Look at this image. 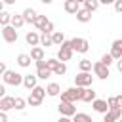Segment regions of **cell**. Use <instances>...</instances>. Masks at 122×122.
<instances>
[{
    "instance_id": "obj_40",
    "label": "cell",
    "mask_w": 122,
    "mask_h": 122,
    "mask_svg": "<svg viewBox=\"0 0 122 122\" xmlns=\"http://www.w3.org/2000/svg\"><path fill=\"white\" fill-rule=\"evenodd\" d=\"M15 2H17V0H2V4H4V6H13Z\"/></svg>"
},
{
    "instance_id": "obj_35",
    "label": "cell",
    "mask_w": 122,
    "mask_h": 122,
    "mask_svg": "<svg viewBox=\"0 0 122 122\" xmlns=\"http://www.w3.org/2000/svg\"><path fill=\"white\" fill-rule=\"evenodd\" d=\"M53 30H55V27H53V23H51V21H48V25L44 27V30H42V32H50V34H51Z\"/></svg>"
},
{
    "instance_id": "obj_21",
    "label": "cell",
    "mask_w": 122,
    "mask_h": 122,
    "mask_svg": "<svg viewBox=\"0 0 122 122\" xmlns=\"http://www.w3.org/2000/svg\"><path fill=\"white\" fill-rule=\"evenodd\" d=\"M48 21H50V19H48L46 15H36V19H34V23H32V25H34L38 30H44V27L48 25Z\"/></svg>"
},
{
    "instance_id": "obj_43",
    "label": "cell",
    "mask_w": 122,
    "mask_h": 122,
    "mask_svg": "<svg viewBox=\"0 0 122 122\" xmlns=\"http://www.w3.org/2000/svg\"><path fill=\"white\" fill-rule=\"evenodd\" d=\"M116 105H118V107H122V93H120V95H116Z\"/></svg>"
},
{
    "instance_id": "obj_4",
    "label": "cell",
    "mask_w": 122,
    "mask_h": 122,
    "mask_svg": "<svg viewBox=\"0 0 122 122\" xmlns=\"http://www.w3.org/2000/svg\"><path fill=\"white\" fill-rule=\"evenodd\" d=\"M95 76V74H93ZM93 76H92V71H80L76 76H74V84L76 86H92L93 84Z\"/></svg>"
},
{
    "instance_id": "obj_42",
    "label": "cell",
    "mask_w": 122,
    "mask_h": 122,
    "mask_svg": "<svg viewBox=\"0 0 122 122\" xmlns=\"http://www.w3.org/2000/svg\"><path fill=\"white\" fill-rule=\"evenodd\" d=\"M8 69H6V63H0V74H4Z\"/></svg>"
},
{
    "instance_id": "obj_36",
    "label": "cell",
    "mask_w": 122,
    "mask_h": 122,
    "mask_svg": "<svg viewBox=\"0 0 122 122\" xmlns=\"http://www.w3.org/2000/svg\"><path fill=\"white\" fill-rule=\"evenodd\" d=\"M112 6H114V10H116L118 13H122V0H116V2L112 4Z\"/></svg>"
},
{
    "instance_id": "obj_32",
    "label": "cell",
    "mask_w": 122,
    "mask_h": 122,
    "mask_svg": "<svg viewBox=\"0 0 122 122\" xmlns=\"http://www.w3.org/2000/svg\"><path fill=\"white\" fill-rule=\"evenodd\" d=\"M101 61H103V63H105L107 67H111L112 63H116V59H114V57L111 55V51H109V53H103V55H101Z\"/></svg>"
},
{
    "instance_id": "obj_41",
    "label": "cell",
    "mask_w": 122,
    "mask_h": 122,
    "mask_svg": "<svg viewBox=\"0 0 122 122\" xmlns=\"http://www.w3.org/2000/svg\"><path fill=\"white\" fill-rule=\"evenodd\" d=\"M99 2H101V4H103V6H109V4H114V2H116V0H99Z\"/></svg>"
},
{
    "instance_id": "obj_9",
    "label": "cell",
    "mask_w": 122,
    "mask_h": 122,
    "mask_svg": "<svg viewBox=\"0 0 122 122\" xmlns=\"http://www.w3.org/2000/svg\"><path fill=\"white\" fill-rule=\"evenodd\" d=\"M92 13H93V11H90L88 8L82 6V8L76 11V21H80V23H90V21H92Z\"/></svg>"
},
{
    "instance_id": "obj_2",
    "label": "cell",
    "mask_w": 122,
    "mask_h": 122,
    "mask_svg": "<svg viewBox=\"0 0 122 122\" xmlns=\"http://www.w3.org/2000/svg\"><path fill=\"white\" fill-rule=\"evenodd\" d=\"M23 78H25V74H19V72H15V71H6V72L2 74V80H4V84H8V86H21V84H23Z\"/></svg>"
},
{
    "instance_id": "obj_24",
    "label": "cell",
    "mask_w": 122,
    "mask_h": 122,
    "mask_svg": "<svg viewBox=\"0 0 122 122\" xmlns=\"http://www.w3.org/2000/svg\"><path fill=\"white\" fill-rule=\"evenodd\" d=\"M51 38H53V46H61L65 42V34L61 30H53L51 32Z\"/></svg>"
},
{
    "instance_id": "obj_12",
    "label": "cell",
    "mask_w": 122,
    "mask_h": 122,
    "mask_svg": "<svg viewBox=\"0 0 122 122\" xmlns=\"http://www.w3.org/2000/svg\"><path fill=\"white\" fill-rule=\"evenodd\" d=\"M111 55L114 59H120L122 57V38L112 40V44H111Z\"/></svg>"
},
{
    "instance_id": "obj_29",
    "label": "cell",
    "mask_w": 122,
    "mask_h": 122,
    "mask_svg": "<svg viewBox=\"0 0 122 122\" xmlns=\"http://www.w3.org/2000/svg\"><path fill=\"white\" fill-rule=\"evenodd\" d=\"M42 101H44V99H40V97H36V95H32V93L27 97L29 107H40V105H42Z\"/></svg>"
},
{
    "instance_id": "obj_19",
    "label": "cell",
    "mask_w": 122,
    "mask_h": 122,
    "mask_svg": "<svg viewBox=\"0 0 122 122\" xmlns=\"http://www.w3.org/2000/svg\"><path fill=\"white\" fill-rule=\"evenodd\" d=\"M30 57H32L34 61H40V59H44V57H46V53H44V48H42V46H32V50H30Z\"/></svg>"
},
{
    "instance_id": "obj_31",
    "label": "cell",
    "mask_w": 122,
    "mask_h": 122,
    "mask_svg": "<svg viewBox=\"0 0 122 122\" xmlns=\"http://www.w3.org/2000/svg\"><path fill=\"white\" fill-rule=\"evenodd\" d=\"M72 118H74V122H92V116L86 112H76Z\"/></svg>"
},
{
    "instance_id": "obj_25",
    "label": "cell",
    "mask_w": 122,
    "mask_h": 122,
    "mask_svg": "<svg viewBox=\"0 0 122 122\" xmlns=\"http://www.w3.org/2000/svg\"><path fill=\"white\" fill-rule=\"evenodd\" d=\"M78 69H80V71H93V63H92L90 59L84 57V59L78 61Z\"/></svg>"
},
{
    "instance_id": "obj_20",
    "label": "cell",
    "mask_w": 122,
    "mask_h": 122,
    "mask_svg": "<svg viewBox=\"0 0 122 122\" xmlns=\"http://www.w3.org/2000/svg\"><path fill=\"white\" fill-rule=\"evenodd\" d=\"M25 23H27V21H25L23 13H13V15H11V25H13L15 29H21Z\"/></svg>"
},
{
    "instance_id": "obj_22",
    "label": "cell",
    "mask_w": 122,
    "mask_h": 122,
    "mask_svg": "<svg viewBox=\"0 0 122 122\" xmlns=\"http://www.w3.org/2000/svg\"><path fill=\"white\" fill-rule=\"evenodd\" d=\"M40 46H46V48H51L53 46V38L50 32H42L40 34Z\"/></svg>"
},
{
    "instance_id": "obj_7",
    "label": "cell",
    "mask_w": 122,
    "mask_h": 122,
    "mask_svg": "<svg viewBox=\"0 0 122 122\" xmlns=\"http://www.w3.org/2000/svg\"><path fill=\"white\" fill-rule=\"evenodd\" d=\"M93 74L99 78V80H107L109 76H111V72H109V67L99 59V61H95L93 63Z\"/></svg>"
},
{
    "instance_id": "obj_44",
    "label": "cell",
    "mask_w": 122,
    "mask_h": 122,
    "mask_svg": "<svg viewBox=\"0 0 122 122\" xmlns=\"http://www.w3.org/2000/svg\"><path fill=\"white\" fill-rule=\"evenodd\" d=\"M4 95H6V88H4V86H0V97H4Z\"/></svg>"
},
{
    "instance_id": "obj_8",
    "label": "cell",
    "mask_w": 122,
    "mask_h": 122,
    "mask_svg": "<svg viewBox=\"0 0 122 122\" xmlns=\"http://www.w3.org/2000/svg\"><path fill=\"white\" fill-rule=\"evenodd\" d=\"M92 107H93V111H95V112H101V114H105V112L111 109V107H109V103H107V99H97V97L92 101Z\"/></svg>"
},
{
    "instance_id": "obj_34",
    "label": "cell",
    "mask_w": 122,
    "mask_h": 122,
    "mask_svg": "<svg viewBox=\"0 0 122 122\" xmlns=\"http://www.w3.org/2000/svg\"><path fill=\"white\" fill-rule=\"evenodd\" d=\"M46 65H48V69L55 71V67L59 65V59H57V57H50V59H46Z\"/></svg>"
},
{
    "instance_id": "obj_18",
    "label": "cell",
    "mask_w": 122,
    "mask_h": 122,
    "mask_svg": "<svg viewBox=\"0 0 122 122\" xmlns=\"http://www.w3.org/2000/svg\"><path fill=\"white\" fill-rule=\"evenodd\" d=\"M36 15H38V13H36V10H34V8H25V10H23V17H25V21H27V23H30V25L34 23Z\"/></svg>"
},
{
    "instance_id": "obj_30",
    "label": "cell",
    "mask_w": 122,
    "mask_h": 122,
    "mask_svg": "<svg viewBox=\"0 0 122 122\" xmlns=\"http://www.w3.org/2000/svg\"><path fill=\"white\" fill-rule=\"evenodd\" d=\"M82 6H84V8H88L90 11H95V10L101 6V2H99V0H86Z\"/></svg>"
},
{
    "instance_id": "obj_14",
    "label": "cell",
    "mask_w": 122,
    "mask_h": 122,
    "mask_svg": "<svg viewBox=\"0 0 122 122\" xmlns=\"http://www.w3.org/2000/svg\"><path fill=\"white\" fill-rule=\"evenodd\" d=\"M23 86L30 92L34 86H38V74H25V78H23Z\"/></svg>"
},
{
    "instance_id": "obj_15",
    "label": "cell",
    "mask_w": 122,
    "mask_h": 122,
    "mask_svg": "<svg viewBox=\"0 0 122 122\" xmlns=\"http://www.w3.org/2000/svg\"><path fill=\"white\" fill-rule=\"evenodd\" d=\"M25 40H27L29 46H38V44H40V34H38L36 30H29V32L25 34Z\"/></svg>"
},
{
    "instance_id": "obj_38",
    "label": "cell",
    "mask_w": 122,
    "mask_h": 122,
    "mask_svg": "<svg viewBox=\"0 0 122 122\" xmlns=\"http://www.w3.org/2000/svg\"><path fill=\"white\" fill-rule=\"evenodd\" d=\"M8 111H0V122H8Z\"/></svg>"
},
{
    "instance_id": "obj_47",
    "label": "cell",
    "mask_w": 122,
    "mask_h": 122,
    "mask_svg": "<svg viewBox=\"0 0 122 122\" xmlns=\"http://www.w3.org/2000/svg\"><path fill=\"white\" fill-rule=\"evenodd\" d=\"M120 120H122V116H120Z\"/></svg>"
},
{
    "instance_id": "obj_46",
    "label": "cell",
    "mask_w": 122,
    "mask_h": 122,
    "mask_svg": "<svg viewBox=\"0 0 122 122\" xmlns=\"http://www.w3.org/2000/svg\"><path fill=\"white\" fill-rule=\"evenodd\" d=\"M76 2H78V4H84V2H86V0H76Z\"/></svg>"
},
{
    "instance_id": "obj_37",
    "label": "cell",
    "mask_w": 122,
    "mask_h": 122,
    "mask_svg": "<svg viewBox=\"0 0 122 122\" xmlns=\"http://www.w3.org/2000/svg\"><path fill=\"white\" fill-rule=\"evenodd\" d=\"M34 65H36V69H40V67H48V65H46V59H40V61H34Z\"/></svg>"
},
{
    "instance_id": "obj_17",
    "label": "cell",
    "mask_w": 122,
    "mask_h": 122,
    "mask_svg": "<svg viewBox=\"0 0 122 122\" xmlns=\"http://www.w3.org/2000/svg\"><path fill=\"white\" fill-rule=\"evenodd\" d=\"M95 97H97V95H95L93 88H92V86H86V88H84V93H82V99H80V101H84V103H92Z\"/></svg>"
},
{
    "instance_id": "obj_27",
    "label": "cell",
    "mask_w": 122,
    "mask_h": 122,
    "mask_svg": "<svg viewBox=\"0 0 122 122\" xmlns=\"http://www.w3.org/2000/svg\"><path fill=\"white\" fill-rule=\"evenodd\" d=\"M0 23H2V27H4V25H10V23H11V13L6 11V10H2V11H0Z\"/></svg>"
},
{
    "instance_id": "obj_13",
    "label": "cell",
    "mask_w": 122,
    "mask_h": 122,
    "mask_svg": "<svg viewBox=\"0 0 122 122\" xmlns=\"http://www.w3.org/2000/svg\"><path fill=\"white\" fill-rule=\"evenodd\" d=\"M32 61H34V59L30 57V53H19V55H17V65H19L21 69H29Z\"/></svg>"
},
{
    "instance_id": "obj_33",
    "label": "cell",
    "mask_w": 122,
    "mask_h": 122,
    "mask_svg": "<svg viewBox=\"0 0 122 122\" xmlns=\"http://www.w3.org/2000/svg\"><path fill=\"white\" fill-rule=\"evenodd\" d=\"M27 105H29L27 99H23V97H15V111H23Z\"/></svg>"
},
{
    "instance_id": "obj_23",
    "label": "cell",
    "mask_w": 122,
    "mask_h": 122,
    "mask_svg": "<svg viewBox=\"0 0 122 122\" xmlns=\"http://www.w3.org/2000/svg\"><path fill=\"white\" fill-rule=\"evenodd\" d=\"M36 74H38V78H40V80H48V78L53 74V71H51V69H48V67H40V69H36Z\"/></svg>"
},
{
    "instance_id": "obj_28",
    "label": "cell",
    "mask_w": 122,
    "mask_h": 122,
    "mask_svg": "<svg viewBox=\"0 0 122 122\" xmlns=\"http://www.w3.org/2000/svg\"><path fill=\"white\" fill-rule=\"evenodd\" d=\"M53 74H55V76H63V74H67V63H65V61H59V65L55 67Z\"/></svg>"
},
{
    "instance_id": "obj_3",
    "label": "cell",
    "mask_w": 122,
    "mask_h": 122,
    "mask_svg": "<svg viewBox=\"0 0 122 122\" xmlns=\"http://www.w3.org/2000/svg\"><path fill=\"white\" fill-rule=\"evenodd\" d=\"M19 29H15L11 23L10 25H4L2 27V38H4V42H8V44H13V42H17V38H19V32H17Z\"/></svg>"
},
{
    "instance_id": "obj_26",
    "label": "cell",
    "mask_w": 122,
    "mask_h": 122,
    "mask_svg": "<svg viewBox=\"0 0 122 122\" xmlns=\"http://www.w3.org/2000/svg\"><path fill=\"white\" fill-rule=\"evenodd\" d=\"M30 93H32V95H36V97H40V99H44V97L48 95L46 88H42V86H34V88L30 90Z\"/></svg>"
},
{
    "instance_id": "obj_16",
    "label": "cell",
    "mask_w": 122,
    "mask_h": 122,
    "mask_svg": "<svg viewBox=\"0 0 122 122\" xmlns=\"http://www.w3.org/2000/svg\"><path fill=\"white\" fill-rule=\"evenodd\" d=\"M46 92H48L50 97H57V95H61V86H59L57 82H50V84L46 86Z\"/></svg>"
},
{
    "instance_id": "obj_45",
    "label": "cell",
    "mask_w": 122,
    "mask_h": 122,
    "mask_svg": "<svg viewBox=\"0 0 122 122\" xmlns=\"http://www.w3.org/2000/svg\"><path fill=\"white\" fill-rule=\"evenodd\" d=\"M40 2H42V4H46V6H50V4L53 2V0H40Z\"/></svg>"
},
{
    "instance_id": "obj_10",
    "label": "cell",
    "mask_w": 122,
    "mask_h": 122,
    "mask_svg": "<svg viewBox=\"0 0 122 122\" xmlns=\"http://www.w3.org/2000/svg\"><path fill=\"white\" fill-rule=\"evenodd\" d=\"M11 109H15V97L10 95L0 97V111H11Z\"/></svg>"
},
{
    "instance_id": "obj_6",
    "label": "cell",
    "mask_w": 122,
    "mask_h": 122,
    "mask_svg": "<svg viewBox=\"0 0 122 122\" xmlns=\"http://www.w3.org/2000/svg\"><path fill=\"white\" fill-rule=\"evenodd\" d=\"M71 46H72V50H74L76 53H86V51L90 50V42H88L86 38H80V36L71 38Z\"/></svg>"
},
{
    "instance_id": "obj_5",
    "label": "cell",
    "mask_w": 122,
    "mask_h": 122,
    "mask_svg": "<svg viewBox=\"0 0 122 122\" xmlns=\"http://www.w3.org/2000/svg\"><path fill=\"white\" fill-rule=\"evenodd\" d=\"M57 111H59L61 116H67V118H72V116L76 114V107H74V103H71V101H59Z\"/></svg>"
},
{
    "instance_id": "obj_11",
    "label": "cell",
    "mask_w": 122,
    "mask_h": 122,
    "mask_svg": "<svg viewBox=\"0 0 122 122\" xmlns=\"http://www.w3.org/2000/svg\"><path fill=\"white\" fill-rule=\"evenodd\" d=\"M82 6L76 2V0H65L63 2V10L67 11V13H71V15H76V11L80 10Z\"/></svg>"
},
{
    "instance_id": "obj_1",
    "label": "cell",
    "mask_w": 122,
    "mask_h": 122,
    "mask_svg": "<svg viewBox=\"0 0 122 122\" xmlns=\"http://www.w3.org/2000/svg\"><path fill=\"white\" fill-rule=\"evenodd\" d=\"M72 55H74V50H72V46H71V40H65V42L59 46V50H57V59H59V61H71Z\"/></svg>"
},
{
    "instance_id": "obj_39",
    "label": "cell",
    "mask_w": 122,
    "mask_h": 122,
    "mask_svg": "<svg viewBox=\"0 0 122 122\" xmlns=\"http://www.w3.org/2000/svg\"><path fill=\"white\" fill-rule=\"evenodd\" d=\"M116 71L122 74V57H120V59H116Z\"/></svg>"
}]
</instances>
